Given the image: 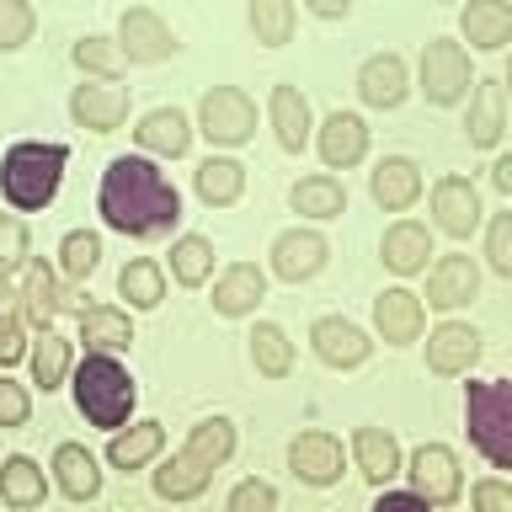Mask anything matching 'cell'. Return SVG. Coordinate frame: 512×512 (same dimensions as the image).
Masks as SVG:
<instances>
[{
  "instance_id": "35",
  "label": "cell",
  "mask_w": 512,
  "mask_h": 512,
  "mask_svg": "<svg viewBox=\"0 0 512 512\" xmlns=\"http://www.w3.org/2000/svg\"><path fill=\"white\" fill-rule=\"evenodd\" d=\"M160 443H166V427H160V422H139L128 432H112L107 459L118 464V470H139V464H150L160 454Z\"/></svg>"
},
{
  "instance_id": "1",
  "label": "cell",
  "mask_w": 512,
  "mask_h": 512,
  "mask_svg": "<svg viewBox=\"0 0 512 512\" xmlns=\"http://www.w3.org/2000/svg\"><path fill=\"white\" fill-rule=\"evenodd\" d=\"M102 219L118 235L150 240L166 235L176 219H182V192L166 182V171H155V160L144 155H118L102 176Z\"/></svg>"
},
{
  "instance_id": "47",
  "label": "cell",
  "mask_w": 512,
  "mask_h": 512,
  "mask_svg": "<svg viewBox=\"0 0 512 512\" xmlns=\"http://www.w3.org/2000/svg\"><path fill=\"white\" fill-rule=\"evenodd\" d=\"M475 512H512V486L507 480H480L475 486Z\"/></svg>"
},
{
  "instance_id": "45",
  "label": "cell",
  "mask_w": 512,
  "mask_h": 512,
  "mask_svg": "<svg viewBox=\"0 0 512 512\" xmlns=\"http://www.w3.org/2000/svg\"><path fill=\"white\" fill-rule=\"evenodd\" d=\"M27 416H32V395L16 379L0 374V427H22Z\"/></svg>"
},
{
  "instance_id": "32",
  "label": "cell",
  "mask_w": 512,
  "mask_h": 512,
  "mask_svg": "<svg viewBox=\"0 0 512 512\" xmlns=\"http://www.w3.org/2000/svg\"><path fill=\"white\" fill-rule=\"evenodd\" d=\"M240 192H246V166L230 155H208L203 166H198V198L208 208H224V203H235Z\"/></svg>"
},
{
  "instance_id": "2",
  "label": "cell",
  "mask_w": 512,
  "mask_h": 512,
  "mask_svg": "<svg viewBox=\"0 0 512 512\" xmlns=\"http://www.w3.org/2000/svg\"><path fill=\"white\" fill-rule=\"evenodd\" d=\"M230 454H235V422L230 416H203V422L187 432L182 454L155 470V496L160 502H192V496H203L214 470Z\"/></svg>"
},
{
  "instance_id": "11",
  "label": "cell",
  "mask_w": 512,
  "mask_h": 512,
  "mask_svg": "<svg viewBox=\"0 0 512 512\" xmlns=\"http://www.w3.org/2000/svg\"><path fill=\"white\" fill-rule=\"evenodd\" d=\"M326 235L320 230H283L278 240H272V272H278L283 283H304V278H315L320 267H326Z\"/></svg>"
},
{
  "instance_id": "21",
  "label": "cell",
  "mask_w": 512,
  "mask_h": 512,
  "mask_svg": "<svg viewBox=\"0 0 512 512\" xmlns=\"http://www.w3.org/2000/svg\"><path fill=\"white\" fill-rule=\"evenodd\" d=\"M507 128V91L502 80H475L470 91V118H464V134H470L475 150H491Z\"/></svg>"
},
{
  "instance_id": "17",
  "label": "cell",
  "mask_w": 512,
  "mask_h": 512,
  "mask_svg": "<svg viewBox=\"0 0 512 512\" xmlns=\"http://www.w3.org/2000/svg\"><path fill=\"white\" fill-rule=\"evenodd\" d=\"M368 192H374L379 208H390V214H400V208H411L416 198H422V166L406 155H384L374 176H368Z\"/></svg>"
},
{
  "instance_id": "12",
  "label": "cell",
  "mask_w": 512,
  "mask_h": 512,
  "mask_svg": "<svg viewBox=\"0 0 512 512\" xmlns=\"http://www.w3.org/2000/svg\"><path fill=\"white\" fill-rule=\"evenodd\" d=\"M475 358H480V331L464 326V320H443V326L427 336V368L432 374H443V379L470 374Z\"/></svg>"
},
{
  "instance_id": "49",
  "label": "cell",
  "mask_w": 512,
  "mask_h": 512,
  "mask_svg": "<svg viewBox=\"0 0 512 512\" xmlns=\"http://www.w3.org/2000/svg\"><path fill=\"white\" fill-rule=\"evenodd\" d=\"M374 512H427V502L416 491H384L374 502Z\"/></svg>"
},
{
  "instance_id": "52",
  "label": "cell",
  "mask_w": 512,
  "mask_h": 512,
  "mask_svg": "<svg viewBox=\"0 0 512 512\" xmlns=\"http://www.w3.org/2000/svg\"><path fill=\"white\" fill-rule=\"evenodd\" d=\"M502 91L512 96V59H507V75H502Z\"/></svg>"
},
{
  "instance_id": "8",
  "label": "cell",
  "mask_w": 512,
  "mask_h": 512,
  "mask_svg": "<svg viewBox=\"0 0 512 512\" xmlns=\"http://www.w3.org/2000/svg\"><path fill=\"white\" fill-rule=\"evenodd\" d=\"M411 491L422 496L427 507H448L459 496V459H454V448H443V443H422L411 454Z\"/></svg>"
},
{
  "instance_id": "7",
  "label": "cell",
  "mask_w": 512,
  "mask_h": 512,
  "mask_svg": "<svg viewBox=\"0 0 512 512\" xmlns=\"http://www.w3.org/2000/svg\"><path fill=\"white\" fill-rule=\"evenodd\" d=\"M198 123H203V134L214 139V144H246L256 134V107H251L246 91L214 86L198 102Z\"/></svg>"
},
{
  "instance_id": "44",
  "label": "cell",
  "mask_w": 512,
  "mask_h": 512,
  "mask_svg": "<svg viewBox=\"0 0 512 512\" xmlns=\"http://www.w3.org/2000/svg\"><path fill=\"white\" fill-rule=\"evenodd\" d=\"M224 512H278V491H272L267 480H240Z\"/></svg>"
},
{
  "instance_id": "13",
  "label": "cell",
  "mask_w": 512,
  "mask_h": 512,
  "mask_svg": "<svg viewBox=\"0 0 512 512\" xmlns=\"http://www.w3.org/2000/svg\"><path fill=\"white\" fill-rule=\"evenodd\" d=\"M310 342H315V358L331 363V368H358L368 352H374L363 326H352V320H342V315H320L310 326Z\"/></svg>"
},
{
  "instance_id": "10",
  "label": "cell",
  "mask_w": 512,
  "mask_h": 512,
  "mask_svg": "<svg viewBox=\"0 0 512 512\" xmlns=\"http://www.w3.org/2000/svg\"><path fill=\"white\" fill-rule=\"evenodd\" d=\"M288 470H294L304 486H336L342 480V443L331 432H299L288 443Z\"/></svg>"
},
{
  "instance_id": "25",
  "label": "cell",
  "mask_w": 512,
  "mask_h": 512,
  "mask_svg": "<svg viewBox=\"0 0 512 512\" xmlns=\"http://www.w3.org/2000/svg\"><path fill=\"white\" fill-rule=\"evenodd\" d=\"M267 294V278H262V267H251V262H235V267H224L219 272V283H214V310L219 315H251L256 304H262Z\"/></svg>"
},
{
  "instance_id": "41",
  "label": "cell",
  "mask_w": 512,
  "mask_h": 512,
  "mask_svg": "<svg viewBox=\"0 0 512 512\" xmlns=\"http://www.w3.org/2000/svg\"><path fill=\"white\" fill-rule=\"evenodd\" d=\"M75 64H80V70H91V75H102V80H118L123 64H128V54H123L112 38H96V32H91V38L75 43Z\"/></svg>"
},
{
  "instance_id": "18",
  "label": "cell",
  "mask_w": 512,
  "mask_h": 512,
  "mask_svg": "<svg viewBox=\"0 0 512 512\" xmlns=\"http://www.w3.org/2000/svg\"><path fill=\"white\" fill-rule=\"evenodd\" d=\"M368 155V123L358 112H331L326 123H320V160H326L331 171H347L358 166Z\"/></svg>"
},
{
  "instance_id": "30",
  "label": "cell",
  "mask_w": 512,
  "mask_h": 512,
  "mask_svg": "<svg viewBox=\"0 0 512 512\" xmlns=\"http://www.w3.org/2000/svg\"><path fill=\"white\" fill-rule=\"evenodd\" d=\"M43 496H48V480L27 454H11L6 464H0V502L6 507L27 512V507H43Z\"/></svg>"
},
{
  "instance_id": "9",
  "label": "cell",
  "mask_w": 512,
  "mask_h": 512,
  "mask_svg": "<svg viewBox=\"0 0 512 512\" xmlns=\"http://www.w3.org/2000/svg\"><path fill=\"white\" fill-rule=\"evenodd\" d=\"M118 48L128 54V64H160L176 54V32L150 6H128L118 22Z\"/></svg>"
},
{
  "instance_id": "51",
  "label": "cell",
  "mask_w": 512,
  "mask_h": 512,
  "mask_svg": "<svg viewBox=\"0 0 512 512\" xmlns=\"http://www.w3.org/2000/svg\"><path fill=\"white\" fill-rule=\"evenodd\" d=\"M310 11H315V16H347L352 0H310Z\"/></svg>"
},
{
  "instance_id": "24",
  "label": "cell",
  "mask_w": 512,
  "mask_h": 512,
  "mask_svg": "<svg viewBox=\"0 0 512 512\" xmlns=\"http://www.w3.org/2000/svg\"><path fill=\"white\" fill-rule=\"evenodd\" d=\"M358 96L368 107H400L406 102V59L400 54H374L358 70Z\"/></svg>"
},
{
  "instance_id": "20",
  "label": "cell",
  "mask_w": 512,
  "mask_h": 512,
  "mask_svg": "<svg viewBox=\"0 0 512 512\" xmlns=\"http://www.w3.org/2000/svg\"><path fill=\"white\" fill-rule=\"evenodd\" d=\"M22 310H27V326L32 331H48L59 310H75V288H59V278L48 272L43 262L27 267V283H22Z\"/></svg>"
},
{
  "instance_id": "40",
  "label": "cell",
  "mask_w": 512,
  "mask_h": 512,
  "mask_svg": "<svg viewBox=\"0 0 512 512\" xmlns=\"http://www.w3.org/2000/svg\"><path fill=\"white\" fill-rule=\"evenodd\" d=\"M96 262H102V235H91V230H70L64 235V246H59V272L70 283H86Z\"/></svg>"
},
{
  "instance_id": "37",
  "label": "cell",
  "mask_w": 512,
  "mask_h": 512,
  "mask_svg": "<svg viewBox=\"0 0 512 512\" xmlns=\"http://www.w3.org/2000/svg\"><path fill=\"white\" fill-rule=\"evenodd\" d=\"M208 272H214V240L208 235H182L171 246V278L182 288H198L208 283Z\"/></svg>"
},
{
  "instance_id": "42",
  "label": "cell",
  "mask_w": 512,
  "mask_h": 512,
  "mask_svg": "<svg viewBox=\"0 0 512 512\" xmlns=\"http://www.w3.org/2000/svg\"><path fill=\"white\" fill-rule=\"evenodd\" d=\"M32 27H38V11H32L27 0H0V54L22 48L32 38Z\"/></svg>"
},
{
  "instance_id": "3",
  "label": "cell",
  "mask_w": 512,
  "mask_h": 512,
  "mask_svg": "<svg viewBox=\"0 0 512 512\" xmlns=\"http://www.w3.org/2000/svg\"><path fill=\"white\" fill-rule=\"evenodd\" d=\"M75 406L91 427L118 432L134 411V379L118 363V352H86L75 368Z\"/></svg>"
},
{
  "instance_id": "28",
  "label": "cell",
  "mask_w": 512,
  "mask_h": 512,
  "mask_svg": "<svg viewBox=\"0 0 512 512\" xmlns=\"http://www.w3.org/2000/svg\"><path fill=\"white\" fill-rule=\"evenodd\" d=\"M80 342H86V352H128L134 326L112 304H91V310H80Z\"/></svg>"
},
{
  "instance_id": "29",
  "label": "cell",
  "mask_w": 512,
  "mask_h": 512,
  "mask_svg": "<svg viewBox=\"0 0 512 512\" xmlns=\"http://www.w3.org/2000/svg\"><path fill=\"white\" fill-rule=\"evenodd\" d=\"M352 454H358V470L374 480V486L400 475V443L384 427H358L352 432Z\"/></svg>"
},
{
  "instance_id": "38",
  "label": "cell",
  "mask_w": 512,
  "mask_h": 512,
  "mask_svg": "<svg viewBox=\"0 0 512 512\" xmlns=\"http://www.w3.org/2000/svg\"><path fill=\"white\" fill-rule=\"evenodd\" d=\"M64 374H70V342L54 331H38V342H32V379H38L43 395H48L64 384Z\"/></svg>"
},
{
  "instance_id": "33",
  "label": "cell",
  "mask_w": 512,
  "mask_h": 512,
  "mask_svg": "<svg viewBox=\"0 0 512 512\" xmlns=\"http://www.w3.org/2000/svg\"><path fill=\"white\" fill-rule=\"evenodd\" d=\"M251 363H256V374H267V379H288V374H294V342H288V331L272 326V320H256Z\"/></svg>"
},
{
  "instance_id": "31",
  "label": "cell",
  "mask_w": 512,
  "mask_h": 512,
  "mask_svg": "<svg viewBox=\"0 0 512 512\" xmlns=\"http://www.w3.org/2000/svg\"><path fill=\"white\" fill-rule=\"evenodd\" d=\"M272 128H278V144L294 155L310 144V102L299 96V86H272Z\"/></svg>"
},
{
  "instance_id": "15",
  "label": "cell",
  "mask_w": 512,
  "mask_h": 512,
  "mask_svg": "<svg viewBox=\"0 0 512 512\" xmlns=\"http://www.w3.org/2000/svg\"><path fill=\"white\" fill-rule=\"evenodd\" d=\"M70 118L80 128H91V134H112V128H123V118H128V91L112 86V80H102V86H75Z\"/></svg>"
},
{
  "instance_id": "26",
  "label": "cell",
  "mask_w": 512,
  "mask_h": 512,
  "mask_svg": "<svg viewBox=\"0 0 512 512\" xmlns=\"http://www.w3.org/2000/svg\"><path fill=\"white\" fill-rule=\"evenodd\" d=\"M54 480H59V491L70 496V502H91V496L102 491L96 454H91L86 443H59V454H54Z\"/></svg>"
},
{
  "instance_id": "5",
  "label": "cell",
  "mask_w": 512,
  "mask_h": 512,
  "mask_svg": "<svg viewBox=\"0 0 512 512\" xmlns=\"http://www.w3.org/2000/svg\"><path fill=\"white\" fill-rule=\"evenodd\" d=\"M464 422H470V443L486 454V464L512 470V379L470 384L464 390Z\"/></svg>"
},
{
  "instance_id": "36",
  "label": "cell",
  "mask_w": 512,
  "mask_h": 512,
  "mask_svg": "<svg viewBox=\"0 0 512 512\" xmlns=\"http://www.w3.org/2000/svg\"><path fill=\"white\" fill-rule=\"evenodd\" d=\"M118 294L134 304V310H155V304L166 299V272H160L150 256H139V262H128L118 272Z\"/></svg>"
},
{
  "instance_id": "50",
  "label": "cell",
  "mask_w": 512,
  "mask_h": 512,
  "mask_svg": "<svg viewBox=\"0 0 512 512\" xmlns=\"http://www.w3.org/2000/svg\"><path fill=\"white\" fill-rule=\"evenodd\" d=\"M491 182H496V187H502L507 198H512V155H502V160L491 166Z\"/></svg>"
},
{
  "instance_id": "14",
  "label": "cell",
  "mask_w": 512,
  "mask_h": 512,
  "mask_svg": "<svg viewBox=\"0 0 512 512\" xmlns=\"http://www.w3.org/2000/svg\"><path fill=\"white\" fill-rule=\"evenodd\" d=\"M432 219H438L443 235L464 240L480 224V192L475 182H464V176H443L438 187H432Z\"/></svg>"
},
{
  "instance_id": "23",
  "label": "cell",
  "mask_w": 512,
  "mask_h": 512,
  "mask_svg": "<svg viewBox=\"0 0 512 512\" xmlns=\"http://www.w3.org/2000/svg\"><path fill=\"white\" fill-rule=\"evenodd\" d=\"M379 256H384V267H390V272L411 278V272H422L427 256H432V230H427V224H416V219H400V224L384 230Z\"/></svg>"
},
{
  "instance_id": "19",
  "label": "cell",
  "mask_w": 512,
  "mask_h": 512,
  "mask_svg": "<svg viewBox=\"0 0 512 512\" xmlns=\"http://www.w3.org/2000/svg\"><path fill=\"white\" fill-rule=\"evenodd\" d=\"M480 288V267L470 256H438V267L427 272V304L432 310H459Z\"/></svg>"
},
{
  "instance_id": "4",
  "label": "cell",
  "mask_w": 512,
  "mask_h": 512,
  "mask_svg": "<svg viewBox=\"0 0 512 512\" xmlns=\"http://www.w3.org/2000/svg\"><path fill=\"white\" fill-rule=\"evenodd\" d=\"M64 160H70L64 144H38V139L11 144L6 160H0V192H6V203L11 208H43L64 182Z\"/></svg>"
},
{
  "instance_id": "27",
  "label": "cell",
  "mask_w": 512,
  "mask_h": 512,
  "mask_svg": "<svg viewBox=\"0 0 512 512\" xmlns=\"http://www.w3.org/2000/svg\"><path fill=\"white\" fill-rule=\"evenodd\" d=\"M139 144L150 155H187V144H192V123H187V112H176V107H155V112H144L139 118Z\"/></svg>"
},
{
  "instance_id": "43",
  "label": "cell",
  "mask_w": 512,
  "mask_h": 512,
  "mask_svg": "<svg viewBox=\"0 0 512 512\" xmlns=\"http://www.w3.org/2000/svg\"><path fill=\"white\" fill-rule=\"evenodd\" d=\"M486 256L502 278H512V214H496L486 224Z\"/></svg>"
},
{
  "instance_id": "48",
  "label": "cell",
  "mask_w": 512,
  "mask_h": 512,
  "mask_svg": "<svg viewBox=\"0 0 512 512\" xmlns=\"http://www.w3.org/2000/svg\"><path fill=\"white\" fill-rule=\"evenodd\" d=\"M22 352H27V342H22V326H16V315H11V310H0V368L16 363Z\"/></svg>"
},
{
  "instance_id": "6",
  "label": "cell",
  "mask_w": 512,
  "mask_h": 512,
  "mask_svg": "<svg viewBox=\"0 0 512 512\" xmlns=\"http://www.w3.org/2000/svg\"><path fill=\"white\" fill-rule=\"evenodd\" d=\"M475 86V75H470V54H464L459 43H448V38H432L422 48V91H427V102H438V107H454L464 102Z\"/></svg>"
},
{
  "instance_id": "46",
  "label": "cell",
  "mask_w": 512,
  "mask_h": 512,
  "mask_svg": "<svg viewBox=\"0 0 512 512\" xmlns=\"http://www.w3.org/2000/svg\"><path fill=\"white\" fill-rule=\"evenodd\" d=\"M27 256V224L22 219H0V272L22 267Z\"/></svg>"
},
{
  "instance_id": "16",
  "label": "cell",
  "mask_w": 512,
  "mask_h": 512,
  "mask_svg": "<svg viewBox=\"0 0 512 512\" xmlns=\"http://www.w3.org/2000/svg\"><path fill=\"white\" fill-rule=\"evenodd\" d=\"M374 326L384 342H395V347H406L422 336L427 326V310H422V299L411 294V288H384V294L374 299Z\"/></svg>"
},
{
  "instance_id": "34",
  "label": "cell",
  "mask_w": 512,
  "mask_h": 512,
  "mask_svg": "<svg viewBox=\"0 0 512 512\" xmlns=\"http://www.w3.org/2000/svg\"><path fill=\"white\" fill-rule=\"evenodd\" d=\"M288 203L299 208L304 219H336L347 208V187L336 182V176H304V182H294V192H288Z\"/></svg>"
},
{
  "instance_id": "39",
  "label": "cell",
  "mask_w": 512,
  "mask_h": 512,
  "mask_svg": "<svg viewBox=\"0 0 512 512\" xmlns=\"http://www.w3.org/2000/svg\"><path fill=\"white\" fill-rule=\"evenodd\" d=\"M251 32L256 43L283 48L294 38V0H251Z\"/></svg>"
},
{
  "instance_id": "22",
  "label": "cell",
  "mask_w": 512,
  "mask_h": 512,
  "mask_svg": "<svg viewBox=\"0 0 512 512\" xmlns=\"http://www.w3.org/2000/svg\"><path fill=\"white\" fill-rule=\"evenodd\" d=\"M459 32L470 48H507L512 43V0H470L459 11Z\"/></svg>"
}]
</instances>
